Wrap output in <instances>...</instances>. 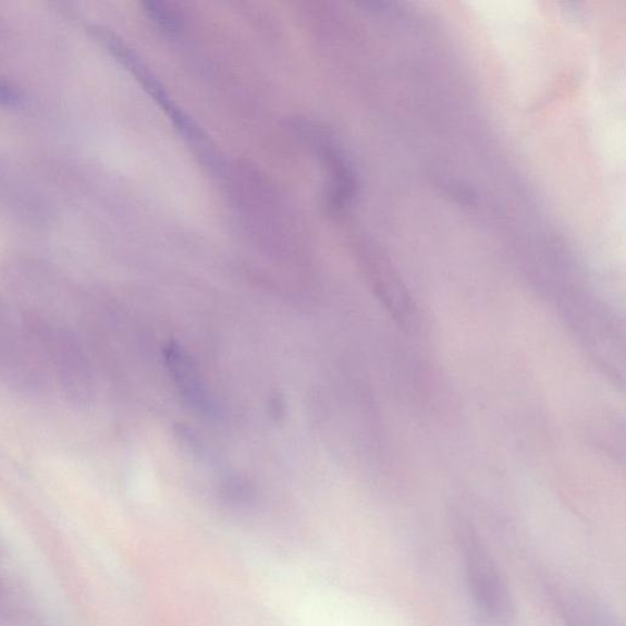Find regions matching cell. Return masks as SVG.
<instances>
[{"label": "cell", "instance_id": "1", "mask_svg": "<svg viewBox=\"0 0 626 626\" xmlns=\"http://www.w3.org/2000/svg\"><path fill=\"white\" fill-rule=\"evenodd\" d=\"M458 531L466 590L478 619L485 626H509L514 606L497 562L470 525H461Z\"/></svg>", "mask_w": 626, "mask_h": 626}, {"label": "cell", "instance_id": "2", "mask_svg": "<svg viewBox=\"0 0 626 626\" xmlns=\"http://www.w3.org/2000/svg\"><path fill=\"white\" fill-rule=\"evenodd\" d=\"M96 33L109 49V52L137 78L157 105L165 110L182 137L199 152L203 162L213 168L217 163L213 146L207 140L206 135L199 127L187 115H183L182 110L171 100L162 83L146 67L140 57L126 42H122L117 34L103 29H97Z\"/></svg>", "mask_w": 626, "mask_h": 626}, {"label": "cell", "instance_id": "3", "mask_svg": "<svg viewBox=\"0 0 626 626\" xmlns=\"http://www.w3.org/2000/svg\"><path fill=\"white\" fill-rule=\"evenodd\" d=\"M301 137L308 140L327 170L328 199L336 210L352 200L356 189L355 177L346 155L331 135L311 121H298L296 127Z\"/></svg>", "mask_w": 626, "mask_h": 626}, {"label": "cell", "instance_id": "4", "mask_svg": "<svg viewBox=\"0 0 626 626\" xmlns=\"http://www.w3.org/2000/svg\"><path fill=\"white\" fill-rule=\"evenodd\" d=\"M557 607L564 626H623L606 605L585 594L560 593Z\"/></svg>", "mask_w": 626, "mask_h": 626}, {"label": "cell", "instance_id": "5", "mask_svg": "<svg viewBox=\"0 0 626 626\" xmlns=\"http://www.w3.org/2000/svg\"><path fill=\"white\" fill-rule=\"evenodd\" d=\"M143 8L146 16L165 32L173 34L181 30L182 17L173 4L166 2H147L143 3Z\"/></svg>", "mask_w": 626, "mask_h": 626}, {"label": "cell", "instance_id": "6", "mask_svg": "<svg viewBox=\"0 0 626 626\" xmlns=\"http://www.w3.org/2000/svg\"><path fill=\"white\" fill-rule=\"evenodd\" d=\"M20 101L19 92L11 85L0 81V105L12 106Z\"/></svg>", "mask_w": 626, "mask_h": 626}]
</instances>
